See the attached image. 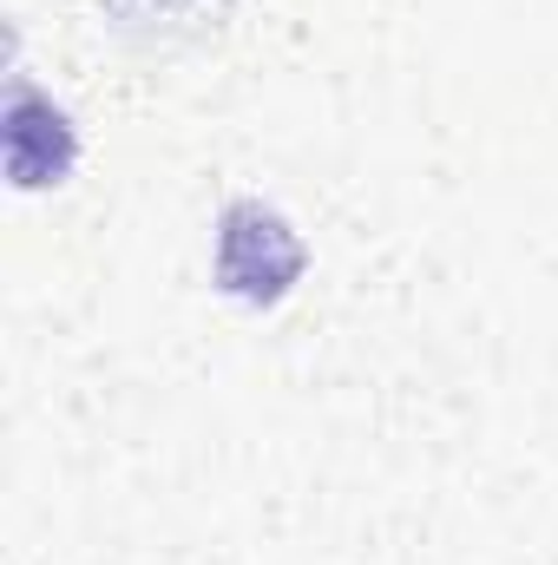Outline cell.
Instances as JSON below:
<instances>
[{
    "label": "cell",
    "instance_id": "obj_2",
    "mask_svg": "<svg viewBox=\"0 0 558 565\" xmlns=\"http://www.w3.org/2000/svg\"><path fill=\"white\" fill-rule=\"evenodd\" d=\"M73 126L53 99H40L33 86H13L7 99V171L13 184H60L73 171Z\"/></svg>",
    "mask_w": 558,
    "mask_h": 565
},
{
    "label": "cell",
    "instance_id": "obj_1",
    "mask_svg": "<svg viewBox=\"0 0 558 565\" xmlns=\"http://www.w3.org/2000/svg\"><path fill=\"white\" fill-rule=\"evenodd\" d=\"M296 277H302V237L282 224L270 204L237 198V204L217 217V282H224V296L264 309V302H277Z\"/></svg>",
    "mask_w": 558,
    "mask_h": 565
}]
</instances>
